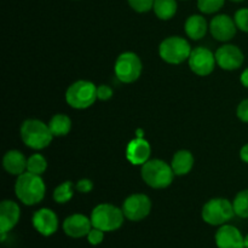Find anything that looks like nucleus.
Returning <instances> with one entry per match:
<instances>
[{"instance_id":"1","label":"nucleus","mask_w":248,"mask_h":248,"mask_svg":"<svg viewBox=\"0 0 248 248\" xmlns=\"http://www.w3.org/2000/svg\"><path fill=\"white\" fill-rule=\"evenodd\" d=\"M46 186L44 179L39 174L24 172L17 177L15 184V194L17 199L26 206H34L45 198Z\"/></svg>"},{"instance_id":"2","label":"nucleus","mask_w":248,"mask_h":248,"mask_svg":"<svg viewBox=\"0 0 248 248\" xmlns=\"http://www.w3.org/2000/svg\"><path fill=\"white\" fill-rule=\"evenodd\" d=\"M19 135L24 144L34 150L45 149L53 140V135L47 124L38 119H28L23 121Z\"/></svg>"},{"instance_id":"3","label":"nucleus","mask_w":248,"mask_h":248,"mask_svg":"<svg viewBox=\"0 0 248 248\" xmlns=\"http://www.w3.org/2000/svg\"><path fill=\"white\" fill-rule=\"evenodd\" d=\"M140 176L144 183L150 188L165 189L171 186L176 174L171 165L165 162L164 160L153 159L148 160L144 165H142Z\"/></svg>"},{"instance_id":"4","label":"nucleus","mask_w":248,"mask_h":248,"mask_svg":"<svg viewBox=\"0 0 248 248\" xmlns=\"http://www.w3.org/2000/svg\"><path fill=\"white\" fill-rule=\"evenodd\" d=\"M92 227L104 232H111L120 229L125 220L123 208H119L111 203H99L91 212Z\"/></svg>"},{"instance_id":"5","label":"nucleus","mask_w":248,"mask_h":248,"mask_svg":"<svg viewBox=\"0 0 248 248\" xmlns=\"http://www.w3.org/2000/svg\"><path fill=\"white\" fill-rule=\"evenodd\" d=\"M97 98V86L89 80H78L65 91V102L79 110L90 108Z\"/></svg>"},{"instance_id":"6","label":"nucleus","mask_w":248,"mask_h":248,"mask_svg":"<svg viewBox=\"0 0 248 248\" xmlns=\"http://www.w3.org/2000/svg\"><path fill=\"white\" fill-rule=\"evenodd\" d=\"M191 46L188 40L179 35L169 36L164 39L159 46V55L162 61L169 64H182L189 60Z\"/></svg>"},{"instance_id":"7","label":"nucleus","mask_w":248,"mask_h":248,"mask_svg":"<svg viewBox=\"0 0 248 248\" xmlns=\"http://www.w3.org/2000/svg\"><path fill=\"white\" fill-rule=\"evenodd\" d=\"M234 216L235 211L232 202L223 198L211 199L203 205L202 211H201V217L203 222L213 227L227 224L229 220L232 219Z\"/></svg>"},{"instance_id":"8","label":"nucleus","mask_w":248,"mask_h":248,"mask_svg":"<svg viewBox=\"0 0 248 248\" xmlns=\"http://www.w3.org/2000/svg\"><path fill=\"white\" fill-rule=\"evenodd\" d=\"M143 65L142 61L137 53L126 51L123 52L115 61L114 72L116 78L124 84H132L140 79L142 75Z\"/></svg>"},{"instance_id":"9","label":"nucleus","mask_w":248,"mask_h":248,"mask_svg":"<svg viewBox=\"0 0 248 248\" xmlns=\"http://www.w3.org/2000/svg\"><path fill=\"white\" fill-rule=\"evenodd\" d=\"M152 211V200L145 194H132L125 199L123 212L126 219L131 222H140L149 216Z\"/></svg>"},{"instance_id":"10","label":"nucleus","mask_w":248,"mask_h":248,"mask_svg":"<svg viewBox=\"0 0 248 248\" xmlns=\"http://www.w3.org/2000/svg\"><path fill=\"white\" fill-rule=\"evenodd\" d=\"M188 63L191 72L199 77H207L215 70L217 61H216V55L210 48L199 46L191 51Z\"/></svg>"},{"instance_id":"11","label":"nucleus","mask_w":248,"mask_h":248,"mask_svg":"<svg viewBox=\"0 0 248 248\" xmlns=\"http://www.w3.org/2000/svg\"><path fill=\"white\" fill-rule=\"evenodd\" d=\"M217 64L224 70H236L242 65L245 61L244 52L236 45L225 44L216 51Z\"/></svg>"},{"instance_id":"12","label":"nucleus","mask_w":248,"mask_h":248,"mask_svg":"<svg viewBox=\"0 0 248 248\" xmlns=\"http://www.w3.org/2000/svg\"><path fill=\"white\" fill-rule=\"evenodd\" d=\"M237 27L235 21L229 15H217L210 22V33L213 38L222 43L230 41L236 35Z\"/></svg>"},{"instance_id":"13","label":"nucleus","mask_w":248,"mask_h":248,"mask_svg":"<svg viewBox=\"0 0 248 248\" xmlns=\"http://www.w3.org/2000/svg\"><path fill=\"white\" fill-rule=\"evenodd\" d=\"M21 218V208L12 200H4L0 203V235L4 241L6 234L11 232Z\"/></svg>"},{"instance_id":"14","label":"nucleus","mask_w":248,"mask_h":248,"mask_svg":"<svg viewBox=\"0 0 248 248\" xmlns=\"http://www.w3.org/2000/svg\"><path fill=\"white\" fill-rule=\"evenodd\" d=\"M63 232L67 236L73 237V239H81L89 235L91 232L92 222L91 218L86 217L81 213H75V215L69 216L63 222Z\"/></svg>"},{"instance_id":"15","label":"nucleus","mask_w":248,"mask_h":248,"mask_svg":"<svg viewBox=\"0 0 248 248\" xmlns=\"http://www.w3.org/2000/svg\"><path fill=\"white\" fill-rule=\"evenodd\" d=\"M33 227L43 236H51L58 230V217L50 208H40L31 218Z\"/></svg>"},{"instance_id":"16","label":"nucleus","mask_w":248,"mask_h":248,"mask_svg":"<svg viewBox=\"0 0 248 248\" xmlns=\"http://www.w3.org/2000/svg\"><path fill=\"white\" fill-rule=\"evenodd\" d=\"M215 240L218 248H245V236L234 225H220Z\"/></svg>"},{"instance_id":"17","label":"nucleus","mask_w":248,"mask_h":248,"mask_svg":"<svg viewBox=\"0 0 248 248\" xmlns=\"http://www.w3.org/2000/svg\"><path fill=\"white\" fill-rule=\"evenodd\" d=\"M152 147L145 138H133L126 147V159L135 166H142L149 160Z\"/></svg>"},{"instance_id":"18","label":"nucleus","mask_w":248,"mask_h":248,"mask_svg":"<svg viewBox=\"0 0 248 248\" xmlns=\"http://www.w3.org/2000/svg\"><path fill=\"white\" fill-rule=\"evenodd\" d=\"M27 161L28 159H26L19 150L14 149L5 153L2 157V166L7 173L18 177L27 171Z\"/></svg>"},{"instance_id":"19","label":"nucleus","mask_w":248,"mask_h":248,"mask_svg":"<svg viewBox=\"0 0 248 248\" xmlns=\"http://www.w3.org/2000/svg\"><path fill=\"white\" fill-rule=\"evenodd\" d=\"M186 35L193 40H201L203 36L207 34V31H210V26L207 24V21L201 15H191L186 18V24H184Z\"/></svg>"},{"instance_id":"20","label":"nucleus","mask_w":248,"mask_h":248,"mask_svg":"<svg viewBox=\"0 0 248 248\" xmlns=\"http://www.w3.org/2000/svg\"><path fill=\"white\" fill-rule=\"evenodd\" d=\"M194 155L189 150H178L173 155L171 161V167L176 176H186L194 167Z\"/></svg>"},{"instance_id":"21","label":"nucleus","mask_w":248,"mask_h":248,"mask_svg":"<svg viewBox=\"0 0 248 248\" xmlns=\"http://www.w3.org/2000/svg\"><path fill=\"white\" fill-rule=\"evenodd\" d=\"M48 127L53 137H63V136H67L72 130V120L65 114H55L48 123Z\"/></svg>"},{"instance_id":"22","label":"nucleus","mask_w":248,"mask_h":248,"mask_svg":"<svg viewBox=\"0 0 248 248\" xmlns=\"http://www.w3.org/2000/svg\"><path fill=\"white\" fill-rule=\"evenodd\" d=\"M153 10L157 18L169 21L177 12V0H155Z\"/></svg>"},{"instance_id":"23","label":"nucleus","mask_w":248,"mask_h":248,"mask_svg":"<svg viewBox=\"0 0 248 248\" xmlns=\"http://www.w3.org/2000/svg\"><path fill=\"white\" fill-rule=\"evenodd\" d=\"M73 196H74V184L70 181H65L58 186H56L52 194L55 202L61 203V205L69 202Z\"/></svg>"},{"instance_id":"24","label":"nucleus","mask_w":248,"mask_h":248,"mask_svg":"<svg viewBox=\"0 0 248 248\" xmlns=\"http://www.w3.org/2000/svg\"><path fill=\"white\" fill-rule=\"evenodd\" d=\"M235 216L240 218H248V189L239 191L232 201Z\"/></svg>"},{"instance_id":"25","label":"nucleus","mask_w":248,"mask_h":248,"mask_svg":"<svg viewBox=\"0 0 248 248\" xmlns=\"http://www.w3.org/2000/svg\"><path fill=\"white\" fill-rule=\"evenodd\" d=\"M46 169H47V161L44 155L36 153L28 157V161H27V171L28 172L41 176L46 171Z\"/></svg>"},{"instance_id":"26","label":"nucleus","mask_w":248,"mask_h":248,"mask_svg":"<svg viewBox=\"0 0 248 248\" xmlns=\"http://www.w3.org/2000/svg\"><path fill=\"white\" fill-rule=\"evenodd\" d=\"M225 0H198V7L202 14H216L224 6Z\"/></svg>"},{"instance_id":"27","label":"nucleus","mask_w":248,"mask_h":248,"mask_svg":"<svg viewBox=\"0 0 248 248\" xmlns=\"http://www.w3.org/2000/svg\"><path fill=\"white\" fill-rule=\"evenodd\" d=\"M234 21L236 24L237 29L248 33V9H240L235 12Z\"/></svg>"},{"instance_id":"28","label":"nucleus","mask_w":248,"mask_h":248,"mask_svg":"<svg viewBox=\"0 0 248 248\" xmlns=\"http://www.w3.org/2000/svg\"><path fill=\"white\" fill-rule=\"evenodd\" d=\"M127 1L136 12L144 14V12L153 10L155 0H127Z\"/></svg>"},{"instance_id":"29","label":"nucleus","mask_w":248,"mask_h":248,"mask_svg":"<svg viewBox=\"0 0 248 248\" xmlns=\"http://www.w3.org/2000/svg\"><path fill=\"white\" fill-rule=\"evenodd\" d=\"M104 240V232L103 230H99L97 228H92L91 232L87 235V241L90 242V245L92 246H98L103 242Z\"/></svg>"},{"instance_id":"30","label":"nucleus","mask_w":248,"mask_h":248,"mask_svg":"<svg viewBox=\"0 0 248 248\" xmlns=\"http://www.w3.org/2000/svg\"><path fill=\"white\" fill-rule=\"evenodd\" d=\"M97 97H98L99 101H108L113 97V89L108 85H99L97 87Z\"/></svg>"},{"instance_id":"31","label":"nucleus","mask_w":248,"mask_h":248,"mask_svg":"<svg viewBox=\"0 0 248 248\" xmlns=\"http://www.w3.org/2000/svg\"><path fill=\"white\" fill-rule=\"evenodd\" d=\"M236 115L242 123H248V98L240 102L236 109Z\"/></svg>"},{"instance_id":"32","label":"nucleus","mask_w":248,"mask_h":248,"mask_svg":"<svg viewBox=\"0 0 248 248\" xmlns=\"http://www.w3.org/2000/svg\"><path fill=\"white\" fill-rule=\"evenodd\" d=\"M75 188H77V190L81 194L91 193L92 189H93V183H92L91 179L82 178L78 182L77 186H75Z\"/></svg>"},{"instance_id":"33","label":"nucleus","mask_w":248,"mask_h":248,"mask_svg":"<svg viewBox=\"0 0 248 248\" xmlns=\"http://www.w3.org/2000/svg\"><path fill=\"white\" fill-rule=\"evenodd\" d=\"M240 159L244 162H246V164H248V143L245 144L244 147L241 148V150H240Z\"/></svg>"},{"instance_id":"34","label":"nucleus","mask_w":248,"mask_h":248,"mask_svg":"<svg viewBox=\"0 0 248 248\" xmlns=\"http://www.w3.org/2000/svg\"><path fill=\"white\" fill-rule=\"evenodd\" d=\"M240 81H241V84L244 85L245 87H247L248 89V68L242 72L241 77H240Z\"/></svg>"},{"instance_id":"35","label":"nucleus","mask_w":248,"mask_h":248,"mask_svg":"<svg viewBox=\"0 0 248 248\" xmlns=\"http://www.w3.org/2000/svg\"><path fill=\"white\" fill-rule=\"evenodd\" d=\"M136 133H137V135H136V137L137 138H144V135H143V133H144V131H143L142 128H138V130L136 131Z\"/></svg>"},{"instance_id":"36","label":"nucleus","mask_w":248,"mask_h":248,"mask_svg":"<svg viewBox=\"0 0 248 248\" xmlns=\"http://www.w3.org/2000/svg\"><path fill=\"white\" fill-rule=\"evenodd\" d=\"M245 248H248V234L245 236Z\"/></svg>"},{"instance_id":"37","label":"nucleus","mask_w":248,"mask_h":248,"mask_svg":"<svg viewBox=\"0 0 248 248\" xmlns=\"http://www.w3.org/2000/svg\"><path fill=\"white\" fill-rule=\"evenodd\" d=\"M230 1H234V2H241V1H244V0H230Z\"/></svg>"}]
</instances>
